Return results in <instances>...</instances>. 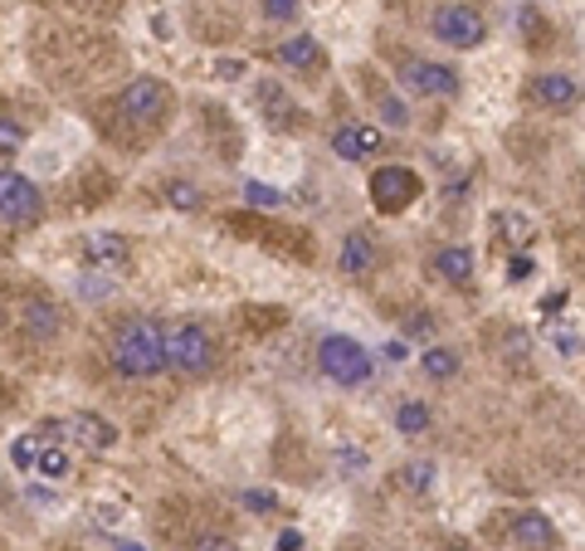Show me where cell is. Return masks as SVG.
<instances>
[{
	"instance_id": "2",
	"label": "cell",
	"mask_w": 585,
	"mask_h": 551,
	"mask_svg": "<svg viewBox=\"0 0 585 551\" xmlns=\"http://www.w3.org/2000/svg\"><path fill=\"white\" fill-rule=\"evenodd\" d=\"M216 362H220V342L206 322H176V328H166V366L176 376L200 381L216 371Z\"/></svg>"
},
{
	"instance_id": "42",
	"label": "cell",
	"mask_w": 585,
	"mask_h": 551,
	"mask_svg": "<svg viewBox=\"0 0 585 551\" xmlns=\"http://www.w3.org/2000/svg\"><path fill=\"white\" fill-rule=\"evenodd\" d=\"M78 5H88V0H78Z\"/></svg>"
},
{
	"instance_id": "16",
	"label": "cell",
	"mask_w": 585,
	"mask_h": 551,
	"mask_svg": "<svg viewBox=\"0 0 585 551\" xmlns=\"http://www.w3.org/2000/svg\"><path fill=\"white\" fill-rule=\"evenodd\" d=\"M258 103H264L268 128H278V132L302 128V108L284 93V84H278V78H264V84H258Z\"/></svg>"
},
{
	"instance_id": "39",
	"label": "cell",
	"mask_w": 585,
	"mask_h": 551,
	"mask_svg": "<svg viewBox=\"0 0 585 551\" xmlns=\"http://www.w3.org/2000/svg\"><path fill=\"white\" fill-rule=\"evenodd\" d=\"M380 352H386V362H405V356H410V346H405L400 337H396V342H386Z\"/></svg>"
},
{
	"instance_id": "28",
	"label": "cell",
	"mask_w": 585,
	"mask_h": 551,
	"mask_svg": "<svg viewBox=\"0 0 585 551\" xmlns=\"http://www.w3.org/2000/svg\"><path fill=\"white\" fill-rule=\"evenodd\" d=\"M244 200L258 206V210H278V206H284V190L268 186V181H244Z\"/></svg>"
},
{
	"instance_id": "19",
	"label": "cell",
	"mask_w": 585,
	"mask_h": 551,
	"mask_svg": "<svg viewBox=\"0 0 585 551\" xmlns=\"http://www.w3.org/2000/svg\"><path fill=\"white\" fill-rule=\"evenodd\" d=\"M420 366H424V376H430V381H454L459 376V352H454V346H444V342H434V346H424V352H420Z\"/></svg>"
},
{
	"instance_id": "27",
	"label": "cell",
	"mask_w": 585,
	"mask_h": 551,
	"mask_svg": "<svg viewBox=\"0 0 585 551\" xmlns=\"http://www.w3.org/2000/svg\"><path fill=\"white\" fill-rule=\"evenodd\" d=\"M40 449H44L40 434H20V440L10 444V464L25 469V474H30V469H35V459H40Z\"/></svg>"
},
{
	"instance_id": "20",
	"label": "cell",
	"mask_w": 585,
	"mask_h": 551,
	"mask_svg": "<svg viewBox=\"0 0 585 551\" xmlns=\"http://www.w3.org/2000/svg\"><path fill=\"white\" fill-rule=\"evenodd\" d=\"M493 230H498L508 244H532L537 240V224L527 220L522 210H498V216H493Z\"/></svg>"
},
{
	"instance_id": "4",
	"label": "cell",
	"mask_w": 585,
	"mask_h": 551,
	"mask_svg": "<svg viewBox=\"0 0 585 551\" xmlns=\"http://www.w3.org/2000/svg\"><path fill=\"white\" fill-rule=\"evenodd\" d=\"M366 196H371V206L380 210V216H400V210H410L415 200L424 196V176L415 172V166H376L371 172V181H366Z\"/></svg>"
},
{
	"instance_id": "12",
	"label": "cell",
	"mask_w": 585,
	"mask_h": 551,
	"mask_svg": "<svg viewBox=\"0 0 585 551\" xmlns=\"http://www.w3.org/2000/svg\"><path fill=\"white\" fill-rule=\"evenodd\" d=\"M64 440L84 444L88 454H108V449L118 444V425L103 420V415H93V410H78L74 420H64Z\"/></svg>"
},
{
	"instance_id": "5",
	"label": "cell",
	"mask_w": 585,
	"mask_h": 551,
	"mask_svg": "<svg viewBox=\"0 0 585 551\" xmlns=\"http://www.w3.org/2000/svg\"><path fill=\"white\" fill-rule=\"evenodd\" d=\"M430 35L439 44H449V49H478V44L488 40V20H483V10L468 5V0H444L430 15Z\"/></svg>"
},
{
	"instance_id": "40",
	"label": "cell",
	"mask_w": 585,
	"mask_h": 551,
	"mask_svg": "<svg viewBox=\"0 0 585 551\" xmlns=\"http://www.w3.org/2000/svg\"><path fill=\"white\" fill-rule=\"evenodd\" d=\"M112 551H146V547L132 542V537H118V542H112Z\"/></svg>"
},
{
	"instance_id": "10",
	"label": "cell",
	"mask_w": 585,
	"mask_h": 551,
	"mask_svg": "<svg viewBox=\"0 0 585 551\" xmlns=\"http://www.w3.org/2000/svg\"><path fill=\"white\" fill-rule=\"evenodd\" d=\"M527 98H532L537 108H547V112H566V108H576V98H581V78L566 74V69L537 74L532 84H527Z\"/></svg>"
},
{
	"instance_id": "38",
	"label": "cell",
	"mask_w": 585,
	"mask_h": 551,
	"mask_svg": "<svg viewBox=\"0 0 585 551\" xmlns=\"http://www.w3.org/2000/svg\"><path fill=\"white\" fill-rule=\"evenodd\" d=\"M566 302H571V294H566V288H556V294L542 298V312H556V308H566Z\"/></svg>"
},
{
	"instance_id": "33",
	"label": "cell",
	"mask_w": 585,
	"mask_h": 551,
	"mask_svg": "<svg viewBox=\"0 0 585 551\" xmlns=\"http://www.w3.org/2000/svg\"><path fill=\"white\" fill-rule=\"evenodd\" d=\"M551 346H556V356H576L581 352V328H556L551 332Z\"/></svg>"
},
{
	"instance_id": "17",
	"label": "cell",
	"mask_w": 585,
	"mask_h": 551,
	"mask_svg": "<svg viewBox=\"0 0 585 551\" xmlns=\"http://www.w3.org/2000/svg\"><path fill=\"white\" fill-rule=\"evenodd\" d=\"M20 328H25V337H35V342H54L59 328H64V318H59V308H54V302L25 298V302H20Z\"/></svg>"
},
{
	"instance_id": "34",
	"label": "cell",
	"mask_w": 585,
	"mask_h": 551,
	"mask_svg": "<svg viewBox=\"0 0 585 551\" xmlns=\"http://www.w3.org/2000/svg\"><path fill=\"white\" fill-rule=\"evenodd\" d=\"M78 298H88V302H103V298H112V284H108V278H93V274H84V278H78Z\"/></svg>"
},
{
	"instance_id": "35",
	"label": "cell",
	"mask_w": 585,
	"mask_h": 551,
	"mask_svg": "<svg viewBox=\"0 0 585 551\" xmlns=\"http://www.w3.org/2000/svg\"><path fill=\"white\" fill-rule=\"evenodd\" d=\"M186 551H234V542H230V537H224V532H200V537H196V542H190Z\"/></svg>"
},
{
	"instance_id": "36",
	"label": "cell",
	"mask_w": 585,
	"mask_h": 551,
	"mask_svg": "<svg viewBox=\"0 0 585 551\" xmlns=\"http://www.w3.org/2000/svg\"><path fill=\"white\" fill-rule=\"evenodd\" d=\"M244 74H250V64H244V59H216V78H224V84H240Z\"/></svg>"
},
{
	"instance_id": "7",
	"label": "cell",
	"mask_w": 585,
	"mask_h": 551,
	"mask_svg": "<svg viewBox=\"0 0 585 551\" xmlns=\"http://www.w3.org/2000/svg\"><path fill=\"white\" fill-rule=\"evenodd\" d=\"M172 112V88L152 74H137L128 88L118 93V118L142 122V128H156V122Z\"/></svg>"
},
{
	"instance_id": "6",
	"label": "cell",
	"mask_w": 585,
	"mask_h": 551,
	"mask_svg": "<svg viewBox=\"0 0 585 551\" xmlns=\"http://www.w3.org/2000/svg\"><path fill=\"white\" fill-rule=\"evenodd\" d=\"M40 216H44L40 186L30 181L25 172L5 166V172H0V224H5V230H30V224H40Z\"/></svg>"
},
{
	"instance_id": "23",
	"label": "cell",
	"mask_w": 585,
	"mask_h": 551,
	"mask_svg": "<svg viewBox=\"0 0 585 551\" xmlns=\"http://www.w3.org/2000/svg\"><path fill=\"white\" fill-rule=\"evenodd\" d=\"M166 206H172V210H186V216H190V210L206 206V190H200L196 181H166Z\"/></svg>"
},
{
	"instance_id": "26",
	"label": "cell",
	"mask_w": 585,
	"mask_h": 551,
	"mask_svg": "<svg viewBox=\"0 0 585 551\" xmlns=\"http://www.w3.org/2000/svg\"><path fill=\"white\" fill-rule=\"evenodd\" d=\"M20 147H25V122L0 112V156H15Z\"/></svg>"
},
{
	"instance_id": "1",
	"label": "cell",
	"mask_w": 585,
	"mask_h": 551,
	"mask_svg": "<svg viewBox=\"0 0 585 551\" xmlns=\"http://www.w3.org/2000/svg\"><path fill=\"white\" fill-rule=\"evenodd\" d=\"M112 366L128 381H152L166 371V328L156 318H128L112 332Z\"/></svg>"
},
{
	"instance_id": "31",
	"label": "cell",
	"mask_w": 585,
	"mask_h": 551,
	"mask_svg": "<svg viewBox=\"0 0 585 551\" xmlns=\"http://www.w3.org/2000/svg\"><path fill=\"white\" fill-rule=\"evenodd\" d=\"M302 10V0H264V20H274V25H292Z\"/></svg>"
},
{
	"instance_id": "22",
	"label": "cell",
	"mask_w": 585,
	"mask_h": 551,
	"mask_svg": "<svg viewBox=\"0 0 585 551\" xmlns=\"http://www.w3.org/2000/svg\"><path fill=\"white\" fill-rule=\"evenodd\" d=\"M35 474H44L49 483H64L74 474V459H69V449H40V459H35Z\"/></svg>"
},
{
	"instance_id": "11",
	"label": "cell",
	"mask_w": 585,
	"mask_h": 551,
	"mask_svg": "<svg viewBox=\"0 0 585 551\" xmlns=\"http://www.w3.org/2000/svg\"><path fill=\"white\" fill-rule=\"evenodd\" d=\"M380 147H386V132L376 122H342L332 132V156H342V162H371Z\"/></svg>"
},
{
	"instance_id": "14",
	"label": "cell",
	"mask_w": 585,
	"mask_h": 551,
	"mask_svg": "<svg viewBox=\"0 0 585 551\" xmlns=\"http://www.w3.org/2000/svg\"><path fill=\"white\" fill-rule=\"evenodd\" d=\"M278 64L292 74H318L328 64V54H322L318 35H288V40H278Z\"/></svg>"
},
{
	"instance_id": "3",
	"label": "cell",
	"mask_w": 585,
	"mask_h": 551,
	"mask_svg": "<svg viewBox=\"0 0 585 551\" xmlns=\"http://www.w3.org/2000/svg\"><path fill=\"white\" fill-rule=\"evenodd\" d=\"M318 371L332 381V386L356 390V386H366V381L376 376V356H371L356 337L332 332V337H322V342H318Z\"/></svg>"
},
{
	"instance_id": "9",
	"label": "cell",
	"mask_w": 585,
	"mask_h": 551,
	"mask_svg": "<svg viewBox=\"0 0 585 551\" xmlns=\"http://www.w3.org/2000/svg\"><path fill=\"white\" fill-rule=\"evenodd\" d=\"M84 258L98 274H128L132 244H128V234H118V230H93V234H84Z\"/></svg>"
},
{
	"instance_id": "8",
	"label": "cell",
	"mask_w": 585,
	"mask_h": 551,
	"mask_svg": "<svg viewBox=\"0 0 585 551\" xmlns=\"http://www.w3.org/2000/svg\"><path fill=\"white\" fill-rule=\"evenodd\" d=\"M400 84H405V93H415V98H454L459 93V69L434 64V59H405Z\"/></svg>"
},
{
	"instance_id": "18",
	"label": "cell",
	"mask_w": 585,
	"mask_h": 551,
	"mask_svg": "<svg viewBox=\"0 0 585 551\" xmlns=\"http://www.w3.org/2000/svg\"><path fill=\"white\" fill-rule=\"evenodd\" d=\"M336 268H342L346 278H366L371 268H376V244H371L366 230H352L342 240V250H336Z\"/></svg>"
},
{
	"instance_id": "15",
	"label": "cell",
	"mask_w": 585,
	"mask_h": 551,
	"mask_svg": "<svg viewBox=\"0 0 585 551\" xmlns=\"http://www.w3.org/2000/svg\"><path fill=\"white\" fill-rule=\"evenodd\" d=\"M474 268H478V258H474V250H468V244H444V250L430 258V274L444 278V284H454V288L474 284Z\"/></svg>"
},
{
	"instance_id": "32",
	"label": "cell",
	"mask_w": 585,
	"mask_h": 551,
	"mask_svg": "<svg viewBox=\"0 0 585 551\" xmlns=\"http://www.w3.org/2000/svg\"><path fill=\"white\" fill-rule=\"evenodd\" d=\"M532 274H537V258H532V254H512V258H508V284H512V288L527 284Z\"/></svg>"
},
{
	"instance_id": "13",
	"label": "cell",
	"mask_w": 585,
	"mask_h": 551,
	"mask_svg": "<svg viewBox=\"0 0 585 551\" xmlns=\"http://www.w3.org/2000/svg\"><path fill=\"white\" fill-rule=\"evenodd\" d=\"M508 532H512V547H522V551H551L556 547V527H551V517L537 513V508L517 513Z\"/></svg>"
},
{
	"instance_id": "21",
	"label": "cell",
	"mask_w": 585,
	"mask_h": 551,
	"mask_svg": "<svg viewBox=\"0 0 585 551\" xmlns=\"http://www.w3.org/2000/svg\"><path fill=\"white\" fill-rule=\"evenodd\" d=\"M430 420H434V415H430V405H424V400H405L396 410V430L405 434V440H420V434L430 430Z\"/></svg>"
},
{
	"instance_id": "25",
	"label": "cell",
	"mask_w": 585,
	"mask_h": 551,
	"mask_svg": "<svg viewBox=\"0 0 585 551\" xmlns=\"http://www.w3.org/2000/svg\"><path fill=\"white\" fill-rule=\"evenodd\" d=\"M376 112L386 128H410V103L400 93H376Z\"/></svg>"
},
{
	"instance_id": "41",
	"label": "cell",
	"mask_w": 585,
	"mask_h": 551,
	"mask_svg": "<svg viewBox=\"0 0 585 551\" xmlns=\"http://www.w3.org/2000/svg\"><path fill=\"white\" fill-rule=\"evenodd\" d=\"M439 551H468V547H459V542H449V547H439Z\"/></svg>"
},
{
	"instance_id": "29",
	"label": "cell",
	"mask_w": 585,
	"mask_h": 551,
	"mask_svg": "<svg viewBox=\"0 0 585 551\" xmlns=\"http://www.w3.org/2000/svg\"><path fill=\"white\" fill-rule=\"evenodd\" d=\"M332 459H336V469H342V474H366L371 469V454H362V449H352V444H342V449H332Z\"/></svg>"
},
{
	"instance_id": "24",
	"label": "cell",
	"mask_w": 585,
	"mask_h": 551,
	"mask_svg": "<svg viewBox=\"0 0 585 551\" xmlns=\"http://www.w3.org/2000/svg\"><path fill=\"white\" fill-rule=\"evenodd\" d=\"M400 483L410 493H430L434 488V459H410V464L400 469Z\"/></svg>"
},
{
	"instance_id": "37",
	"label": "cell",
	"mask_w": 585,
	"mask_h": 551,
	"mask_svg": "<svg viewBox=\"0 0 585 551\" xmlns=\"http://www.w3.org/2000/svg\"><path fill=\"white\" fill-rule=\"evenodd\" d=\"M308 547V537L298 532V527H284V532H278V542H274V551H302Z\"/></svg>"
},
{
	"instance_id": "30",
	"label": "cell",
	"mask_w": 585,
	"mask_h": 551,
	"mask_svg": "<svg viewBox=\"0 0 585 551\" xmlns=\"http://www.w3.org/2000/svg\"><path fill=\"white\" fill-rule=\"evenodd\" d=\"M240 503H244L250 513L264 517V513H274V508H278V493H274V488H244V493H240Z\"/></svg>"
}]
</instances>
